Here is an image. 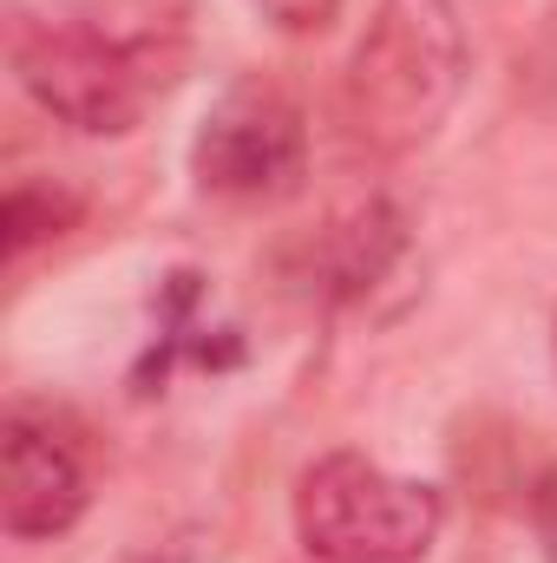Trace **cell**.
Segmentation results:
<instances>
[{
    "label": "cell",
    "mask_w": 557,
    "mask_h": 563,
    "mask_svg": "<svg viewBox=\"0 0 557 563\" xmlns=\"http://www.w3.org/2000/svg\"><path fill=\"white\" fill-rule=\"evenodd\" d=\"M7 59L20 92L86 132V139H125L139 132L144 112L177 86L190 40H184V7H86V13H13Z\"/></svg>",
    "instance_id": "1"
},
{
    "label": "cell",
    "mask_w": 557,
    "mask_h": 563,
    "mask_svg": "<svg viewBox=\"0 0 557 563\" xmlns=\"http://www.w3.org/2000/svg\"><path fill=\"white\" fill-rule=\"evenodd\" d=\"M466 86V26L452 0H374L348 53V125L381 157H407L446 125Z\"/></svg>",
    "instance_id": "2"
},
{
    "label": "cell",
    "mask_w": 557,
    "mask_h": 563,
    "mask_svg": "<svg viewBox=\"0 0 557 563\" xmlns=\"http://www.w3.org/2000/svg\"><path fill=\"white\" fill-rule=\"evenodd\" d=\"M295 544L315 563H419L439 544L446 498L426 478H401L368 452H321L302 465L295 498Z\"/></svg>",
    "instance_id": "3"
},
{
    "label": "cell",
    "mask_w": 557,
    "mask_h": 563,
    "mask_svg": "<svg viewBox=\"0 0 557 563\" xmlns=\"http://www.w3.org/2000/svg\"><path fill=\"white\" fill-rule=\"evenodd\" d=\"M190 177H197V190L230 197V203H282V197H295L302 177H308L302 106L263 73L223 86V99L204 112V125L190 139Z\"/></svg>",
    "instance_id": "4"
},
{
    "label": "cell",
    "mask_w": 557,
    "mask_h": 563,
    "mask_svg": "<svg viewBox=\"0 0 557 563\" xmlns=\"http://www.w3.org/2000/svg\"><path fill=\"white\" fill-rule=\"evenodd\" d=\"M92 505V459L46 407H7L0 426V531L20 544L66 538Z\"/></svg>",
    "instance_id": "5"
},
{
    "label": "cell",
    "mask_w": 557,
    "mask_h": 563,
    "mask_svg": "<svg viewBox=\"0 0 557 563\" xmlns=\"http://www.w3.org/2000/svg\"><path fill=\"white\" fill-rule=\"evenodd\" d=\"M79 223V197L59 184H13L7 190V256H26L33 243H53Z\"/></svg>",
    "instance_id": "6"
},
{
    "label": "cell",
    "mask_w": 557,
    "mask_h": 563,
    "mask_svg": "<svg viewBox=\"0 0 557 563\" xmlns=\"http://www.w3.org/2000/svg\"><path fill=\"white\" fill-rule=\"evenodd\" d=\"M276 33H295V40H308V33H328L335 20H341V7L348 0H250Z\"/></svg>",
    "instance_id": "7"
},
{
    "label": "cell",
    "mask_w": 557,
    "mask_h": 563,
    "mask_svg": "<svg viewBox=\"0 0 557 563\" xmlns=\"http://www.w3.org/2000/svg\"><path fill=\"white\" fill-rule=\"evenodd\" d=\"M532 531H538L545 563H557V472H545V478L532 485Z\"/></svg>",
    "instance_id": "8"
},
{
    "label": "cell",
    "mask_w": 557,
    "mask_h": 563,
    "mask_svg": "<svg viewBox=\"0 0 557 563\" xmlns=\"http://www.w3.org/2000/svg\"><path fill=\"white\" fill-rule=\"evenodd\" d=\"M125 563H184V558H157V551H144V558H125Z\"/></svg>",
    "instance_id": "9"
},
{
    "label": "cell",
    "mask_w": 557,
    "mask_h": 563,
    "mask_svg": "<svg viewBox=\"0 0 557 563\" xmlns=\"http://www.w3.org/2000/svg\"><path fill=\"white\" fill-rule=\"evenodd\" d=\"M551 46H557V7H551Z\"/></svg>",
    "instance_id": "10"
},
{
    "label": "cell",
    "mask_w": 557,
    "mask_h": 563,
    "mask_svg": "<svg viewBox=\"0 0 557 563\" xmlns=\"http://www.w3.org/2000/svg\"><path fill=\"white\" fill-rule=\"evenodd\" d=\"M551 354H557V328H551Z\"/></svg>",
    "instance_id": "11"
}]
</instances>
